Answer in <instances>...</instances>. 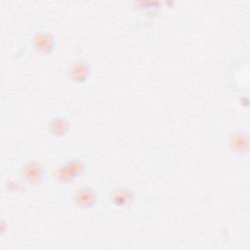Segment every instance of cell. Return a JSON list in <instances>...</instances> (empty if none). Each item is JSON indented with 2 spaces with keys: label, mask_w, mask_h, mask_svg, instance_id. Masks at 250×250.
Returning <instances> with one entry per match:
<instances>
[{
  "label": "cell",
  "mask_w": 250,
  "mask_h": 250,
  "mask_svg": "<svg viewBox=\"0 0 250 250\" xmlns=\"http://www.w3.org/2000/svg\"><path fill=\"white\" fill-rule=\"evenodd\" d=\"M230 152L236 156H247L249 154V133L245 129H235L228 141Z\"/></svg>",
  "instance_id": "cell-6"
},
{
  "label": "cell",
  "mask_w": 250,
  "mask_h": 250,
  "mask_svg": "<svg viewBox=\"0 0 250 250\" xmlns=\"http://www.w3.org/2000/svg\"><path fill=\"white\" fill-rule=\"evenodd\" d=\"M99 200L97 190L88 185L77 188L72 194V202L77 209L89 210L94 208Z\"/></svg>",
  "instance_id": "cell-5"
},
{
  "label": "cell",
  "mask_w": 250,
  "mask_h": 250,
  "mask_svg": "<svg viewBox=\"0 0 250 250\" xmlns=\"http://www.w3.org/2000/svg\"><path fill=\"white\" fill-rule=\"evenodd\" d=\"M93 68L90 62L83 57L72 60L65 68V77L76 85L86 83L92 76Z\"/></svg>",
  "instance_id": "cell-2"
},
{
  "label": "cell",
  "mask_w": 250,
  "mask_h": 250,
  "mask_svg": "<svg viewBox=\"0 0 250 250\" xmlns=\"http://www.w3.org/2000/svg\"><path fill=\"white\" fill-rule=\"evenodd\" d=\"M9 229L8 220L3 218L2 221H1V236L2 237H4L6 235V233H8V229Z\"/></svg>",
  "instance_id": "cell-10"
},
{
  "label": "cell",
  "mask_w": 250,
  "mask_h": 250,
  "mask_svg": "<svg viewBox=\"0 0 250 250\" xmlns=\"http://www.w3.org/2000/svg\"><path fill=\"white\" fill-rule=\"evenodd\" d=\"M62 165L64 166L76 179L83 177L88 172L87 164L77 156L68 157L62 163Z\"/></svg>",
  "instance_id": "cell-8"
},
{
  "label": "cell",
  "mask_w": 250,
  "mask_h": 250,
  "mask_svg": "<svg viewBox=\"0 0 250 250\" xmlns=\"http://www.w3.org/2000/svg\"><path fill=\"white\" fill-rule=\"evenodd\" d=\"M70 129V121L66 116L62 114L53 116L48 123V131L56 139H63L69 133Z\"/></svg>",
  "instance_id": "cell-7"
},
{
  "label": "cell",
  "mask_w": 250,
  "mask_h": 250,
  "mask_svg": "<svg viewBox=\"0 0 250 250\" xmlns=\"http://www.w3.org/2000/svg\"><path fill=\"white\" fill-rule=\"evenodd\" d=\"M30 43L35 54L40 57L53 55L58 46L57 37L49 30L34 31L30 37Z\"/></svg>",
  "instance_id": "cell-3"
},
{
  "label": "cell",
  "mask_w": 250,
  "mask_h": 250,
  "mask_svg": "<svg viewBox=\"0 0 250 250\" xmlns=\"http://www.w3.org/2000/svg\"><path fill=\"white\" fill-rule=\"evenodd\" d=\"M47 170L36 159H30L21 165L18 171V179L26 187H39L46 181Z\"/></svg>",
  "instance_id": "cell-1"
},
{
  "label": "cell",
  "mask_w": 250,
  "mask_h": 250,
  "mask_svg": "<svg viewBox=\"0 0 250 250\" xmlns=\"http://www.w3.org/2000/svg\"><path fill=\"white\" fill-rule=\"evenodd\" d=\"M52 179L55 183L61 185H70L73 184L77 179L62 164L54 170L52 173Z\"/></svg>",
  "instance_id": "cell-9"
},
{
  "label": "cell",
  "mask_w": 250,
  "mask_h": 250,
  "mask_svg": "<svg viewBox=\"0 0 250 250\" xmlns=\"http://www.w3.org/2000/svg\"><path fill=\"white\" fill-rule=\"evenodd\" d=\"M107 198L110 204L117 208H130L136 202L137 193L132 188L120 185L109 190Z\"/></svg>",
  "instance_id": "cell-4"
}]
</instances>
